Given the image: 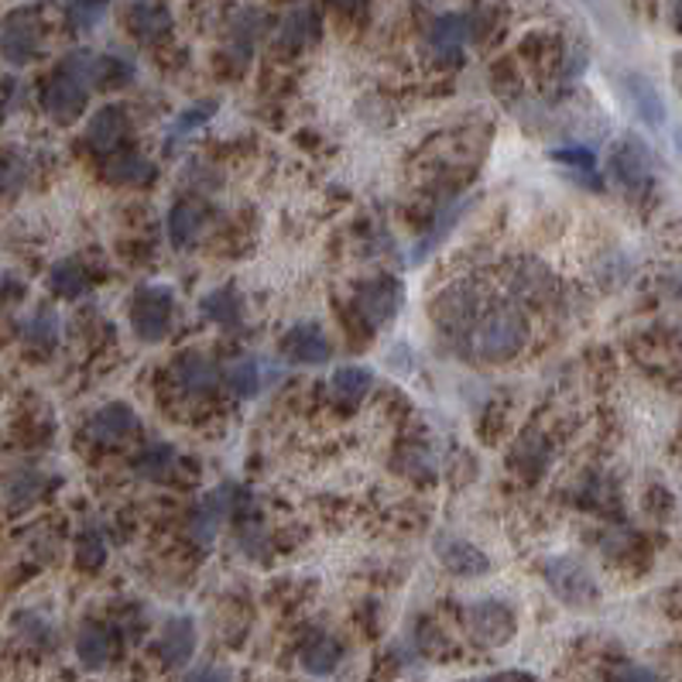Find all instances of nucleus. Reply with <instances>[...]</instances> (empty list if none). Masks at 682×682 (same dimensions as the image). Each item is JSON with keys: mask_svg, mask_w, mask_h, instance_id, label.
<instances>
[{"mask_svg": "<svg viewBox=\"0 0 682 682\" xmlns=\"http://www.w3.org/2000/svg\"><path fill=\"white\" fill-rule=\"evenodd\" d=\"M473 343H477V353L491 360V364L511 360L529 343V315L521 312L518 302H498L477 319Z\"/></svg>", "mask_w": 682, "mask_h": 682, "instance_id": "nucleus-1", "label": "nucleus"}, {"mask_svg": "<svg viewBox=\"0 0 682 682\" xmlns=\"http://www.w3.org/2000/svg\"><path fill=\"white\" fill-rule=\"evenodd\" d=\"M93 56L87 52H76L66 56L56 72L46 79L42 87V107L56 117V120H76L83 113L87 100H90V87H93Z\"/></svg>", "mask_w": 682, "mask_h": 682, "instance_id": "nucleus-2", "label": "nucleus"}, {"mask_svg": "<svg viewBox=\"0 0 682 682\" xmlns=\"http://www.w3.org/2000/svg\"><path fill=\"white\" fill-rule=\"evenodd\" d=\"M172 289L141 285L131 299V330L141 343L166 340L172 330Z\"/></svg>", "mask_w": 682, "mask_h": 682, "instance_id": "nucleus-3", "label": "nucleus"}, {"mask_svg": "<svg viewBox=\"0 0 682 682\" xmlns=\"http://www.w3.org/2000/svg\"><path fill=\"white\" fill-rule=\"evenodd\" d=\"M611 175L631 192L641 195L649 192L655 182V162H652V148L641 141L638 134H624L614 151H611Z\"/></svg>", "mask_w": 682, "mask_h": 682, "instance_id": "nucleus-4", "label": "nucleus"}, {"mask_svg": "<svg viewBox=\"0 0 682 682\" xmlns=\"http://www.w3.org/2000/svg\"><path fill=\"white\" fill-rule=\"evenodd\" d=\"M542 573H545L549 590L570 608H590L596 600V580L590 576V570L583 563H576V559H570V555L549 559Z\"/></svg>", "mask_w": 682, "mask_h": 682, "instance_id": "nucleus-5", "label": "nucleus"}, {"mask_svg": "<svg viewBox=\"0 0 682 682\" xmlns=\"http://www.w3.org/2000/svg\"><path fill=\"white\" fill-rule=\"evenodd\" d=\"M401 302H405V292H401V282L391 274L371 278V282L357 289V299H353L360 319H368V327H374V330H384L394 323Z\"/></svg>", "mask_w": 682, "mask_h": 682, "instance_id": "nucleus-6", "label": "nucleus"}, {"mask_svg": "<svg viewBox=\"0 0 682 682\" xmlns=\"http://www.w3.org/2000/svg\"><path fill=\"white\" fill-rule=\"evenodd\" d=\"M38 49H42V24H38L34 11H14L0 28V56L11 66H28Z\"/></svg>", "mask_w": 682, "mask_h": 682, "instance_id": "nucleus-7", "label": "nucleus"}, {"mask_svg": "<svg viewBox=\"0 0 682 682\" xmlns=\"http://www.w3.org/2000/svg\"><path fill=\"white\" fill-rule=\"evenodd\" d=\"M477 315H480V299L470 285H453L435 302V323L450 337L470 333L477 327Z\"/></svg>", "mask_w": 682, "mask_h": 682, "instance_id": "nucleus-8", "label": "nucleus"}, {"mask_svg": "<svg viewBox=\"0 0 682 682\" xmlns=\"http://www.w3.org/2000/svg\"><path fill=\"white\" fill-rule=\"evenodd\" d=\"M467 628L480 645H504L514 631V614L501 600H477L467 608Z\"/></svg>", "mask_w": 682, "mask_h": 682, "instance_id": "nucleus-9", "label": "nucleus"}, {"mask_svg": "<svg viewBox=\"0 0 682 682\" xmlns=\"http://www.w3.org/2000/svg\"><path fill=\"white\" fill-rule=\"evenodd\" d=\"M87 432H90L93 443L117 447V443H124V439H131L138 432V415H134L131 405H124V401H113V405H103L100 412L90 415Z\"/></svg>", "mask_w": 682, "mask_h": 682, "instance_id": "nucleus-10", "label": "nucleus"}, {"mask_svg": "<svg viewBox=\"0 0 682 682\" xmlns=\"http://www.w3.org/2000/svg\"><path fill=\"white\" fill-rule=\"evenodd\" d=\"M282 350H285V357L292 360V364H309V368L327 364V360L333 357V347H330L327 333L319 330V323L292 327L285 333V340H282Z\"/></svg>", "mask_w": 682, "mask_h": 682, "instance_id": "nucleus-11", "label": "nucleus"}, {"mask_svg": "<svg viewBox=\"0 0 682 682\" xmlns=\"http://www.w3.org/2000/svg\"><path fill=\"white\" fill-rule=\"evenodd\" d=\"M435 555H439V563H443L457 576H484L488 566H491L484 552H480L473 542L457 539V535H439L435 539Z\"/></svg>", "mask_w": 682, "mask_h": 682, "instance_id": "nucleus-12", "label": "nucleus"}, {"mask_svg": "<svg viewBox=\"0 0 682 682\" xmlns=\"http://www.w3.org/2000/svg\"><path fill=\"white\" fill-rule=\"evenodd\" d=\"M621 87H624V97H628V103L638 113L641 124H649V128H662L665 124V100L655 90L652 79L631 72V76L621 79Z\"/></svg>", "mask_w": 682, "mask_h": 682, "instance_id": "nucleus-13", "label": "nucleus"}, {"mask_svg": "<svg viewBox=\"0 0 682 682\" xmlns=\"http://www.w3.org/2000/svg\"><path fill=\"white\" fill-rule=\"evenodd\" d=\"M124 134H128V113L120 110V107L107 103V107H100V110L90 117L87 141H90V148H93L97 154L117 151L120 141H124Z\"/></svg>", "mask_w": 682, "mask_h": 682, "instance_id": "nucleus-14", "label": "nucleus"}, {"mask_svg": "<svg viewBox=\"0 0 682 682\" xmlns=\"http://www.w3.org/2000/svg\"><path fill=\"white\" fill-rule=\"evenodd\" d=\"M467 42H470V18L467 14H443L429 28V46L443 62L460 59Z\"/></svg>", "mask_w": 682, "mask_h": 682, "instance_id": "nucleus-15", "label": "nucleus"}, {"mask_svg": "<svg viewBox=\"0 0 682 682\" xmlns=\"http://www.w3.org/2000/svg\"><path fill=\"white\" fill-rule=\"evenodd\" d=\"M195 652V624L192 618H172L158 638V655L169 669H182Z\"/></svg>", "mask_w": 682, "mask_h": 682, "instance_id": "nucleus-16", "label": "nucleus"}, {"mask_svg": "<svg viewBox=\"0 0 682 682\" xmlns=\"http://www.w3.org/2000/svg\"><path fill=\"white\" fill-rule=\"evenodd\" d=\"M151 175H154V166L138 151L117 148V151L103 154V179L110 185H144Z\"/></svg>", "mask_w": 682, "mask_h": 682, "instance_id": "nucleus-17", "label": "nucleus"}, {"mask_svg": "<svg viewBox=\"0 0 682 682\" xmlns=\"http://www.w3.org/2000/svg\"><path fill=\"white\" fill-rule=\"evenodd\" d=\"M207 220H210V210L199 203V199H179V203L172 207V213H169V237H172V244H175V248H192L195 237L203 233Z\"/></svg>", "mask_w": 682, "mask_h": 682, "instance_id": "nucleus-18", "label": "nucleus"}, {"mask_svg": "<svg viewBox=\"0 0 682 682\" xmlns=\"http://www.w3.org/2000/svg\"><path fill=\"white\" fill-rule=\"evenodd\" d=\"M179 384L189 391V394H213L217 391V384H220V368L213 364L210 357H203V353H185L182 360H179Z\"/></svg>", "mask_w": 682, "mask_h": 682, "instance_id": "nucleus-19", "label": "nucleus"}, {"mask_svg": "<svg viewBox=\"0 0 682 682\" xmlns=\"http://www.w3.org/2000/svg\"><path fill=\"white\" fill-rule=\"evenodd\" d=\"M315 34H319V18H315V11L312 8H295L285 21H282V28H278V49L282 52H299V49H305L309 42H315Z\"/></svg>", "mask_w": 682, "mask_h": 682, "instance_id": "nucleus-20", "label": "nucleus"}, {"mask_svg": "<svg viewBox=\"0 0 682 682\" xmlns=\"http://www.w3.org/2000/svg\"><path fill=\"white\" fill-rule=\"evenodd\" d=\"M227 511H230V491H217V494H210L203 504H199L192 514H189V532H192V539L195 542H213V535H217V529H220V521L227 518Z\"/></svg>", "mask_w": 682, "mask_h": 682, "instance_id": "nucleus-21", "label": "nucleus"}, {"mask_svg": "<svg viewBox=\"0 0 682 682\" xmlns=\"http://www.w3.org/2000/svg\"><path fill=\"white\" fill-rule=\"evenodd\" d=\"M49 285L56 295L62 299H79L87 295L90 289V274H87V264L83 261H59L49 274Z\"/></svg>", "mask_w": 682, "mask_h": 682, "instance_id": "nucleus-22", "label": "nucleus"}, {"mask_svg": "<svg viewBox=\"0 0 682 682\" xmlns=\"http://www.w3.org/2000/svg\"><path fill=\"white\" fill-rule=\"evenodd\" d=\"M76 655L87 669H103L110 662V634L100 624H87L76 638Z\"/></svg>", "mask_w": 682, "mask_h": 682, "instance_id": "nucleus-23", "label": "nucleus"}, {"mask_svg": "<svg viewBox=\"0 0 682 682\" xmlns=\"http://www.w3.org/2000/svg\"><path fill=\"white\" fill-rule=\"evenodd\" d=\"M340 645L333 638H327V634H319V638H312L309 645L302 649V669L309 672V675H330L337 665H340Z\"/></svg>", "mask_w": 682, "mask_h": 682, "instance_id": "nucleus-24", "label": "nucleus"}, {"mask_svg": "<svg viewBox=\"0 0 682 682\" xmlns=\"http://www.w3.org/2000/svg\"><path fill=\"white\" fill-rule=\"evenodd\" d=\"M374 388V374L368 368H340L333 374V394L340 401H350V405H357V401H364Z\"/></svg>", "mask_w": 682, "mask_h": 682, "instance_id": "nucleus-25", "label": "nucleus"}, {"mask_svg": "<svg viewBox=\"0 0 682 682\" xmlns=\"http://www.w3.org/2000/svg\"><path fill=\"white\" fill-rule=\"evenodd\" d=\"M223 381H227V388H230V394L233 398H254L258 391H261V364L254 357H244V360H237V364L223 374Z\"/></svg>", "mask_w": 682, "mask_h": 682, "instance_id": "nucleus-26", "label": "nucleus"}, {"mask_svg": "<svg viewBox=\"0 0 682 682\" xmlns=\"http://www.w3.org/2000/svg\"><path fill=\"white\" fill-rule=\"evenodd\" d=\"M511 463H514L518 470H525L529 477H539V473L545 470V463H549V447H545V439L535 435V432L521 435L518 443H514V457H511Z\"/></svg>", "mask_w": 682, "mask_h": 682, "instance_id": "nucleus-27", "label": "nucleus"}, {"mask_svg": "<svg viewBox=\"0 0 682 682\" xmlns=\"http://www.w3.org/2000/svg\"><path fill=\"white\" fill-rule=\"evenodd\" d=\"M514 289H518V295H525V299H545L555 289V282H552V274L542 264L525 261V264L514 268Z\"/></svg>", "mask_w": 682, "mask_h": 682, "instance_id": "nucleus-28", "label": "nucleus"}, {"mask_svg": "<svg viewBox=\"0 0 682 682\" xmlns=\"http://www.w3.org/2000/svg\"><path fill=\"white\" fill-rule=\"evenodd\" d=\"M203 315L210 323H220V327H240V299L233 289H217L203 299Z\"/></svg>", "mask_w": 682, "mask_h": 682, "instance_id": "nucleus-29", "label": "nucleus"}, {"mask_svg": "<svg viewBox=\"0 0 682 682\" xmlns=\"http://www.w3.org/2000/svg\"><path fill=\"white\" fill-rule=\"evenodd\" d=\"M172 18L166 8H154V4H138L131 11V28L138 38H144V42H154V38H162L169 31Z\"/></svg>", "mask_w": 682, "mask_h": 682, "instance_id": "nucleus-30", "label": "nucleus"}, {"mask_svg": "<svg viewBox=\"0 0 682 682\" xmlns=\"http://www.w3.org/2000/svg\"><path fill=\"white\" fill-rule=\"evenodd\" d=\"M90 76H93V87H100V90H113V87L131 83V66H128L124 59L100 56V59H93Z\"/></svg>", "mask_w": 682, "mask_h": 682, "instance_id": "nucleus-31", "label": "nucleus"}, {"mask_svg": "<svg viewBox=\"0 0 682 682\" xmlns=\"http://www.w3.org/2000/svg\"><path fill=\"white\" fill-rule=\"evenodd\" d=\"M107 8L110 0H66V14L79 31H93L107 18Z\"/></svg>", "mask_w": 682, "mask_h": 682, "instance_id": "nucleus-32", "label": "nucleus"}, {"mask_svg": "<svg viewBox=\"0 0 682 682\" xmlns=\"http://www.w3.org/2000/svg\"><path fill=\"white\" fill-rule=\"evenodd\" d=\"M134 467L144 480H166L175 467V450L172 447H151L138 457Z\"/></svg>", "mask_w": 682, "mask_h": 682, "instance_id": "nucleus-33", "label": "nucleus"}, {"mask_svg": "<svg viewBox=\"0 0 682 682\" xmlns=\"http://www.w3.org/2000/svg\"><path fill=\"white\" fill-rule=\"evenodd\" d=\"M24 337H28V343H34V347H56V340H59V319H56V312H52V309H38V312L28 319Z\"/></svg>", "mask_w": 682, "mask_h": 682, "instance_id": "nucleus-34", "label": "nucleus"}, {"mask_svg": "<svg viewBox=\"0 0 682 682\" xmlns=\"http://www.w3.org/2000/svg\"><path fill=\"white\" fill-rule=\"evenodd\" d=\"M107 559V545H103V535L100 532H83L76 539V563L83 570H100Z\"/></svg>", "mask_w": 682, "mask_h": 682, "instance_id": "nucleus-35", "label": "nucleus"}, {"mask_svg": "<svg viewBox=\"0 0 682 682\" xmlns=\"http://www.w3.org/2000/svg\"><path fill=\"white\" fill-rule=\"evenodd\" d=\"M28 182L24 158L14 151H0V192H18Z\"/></svg>", "mask_w": 682, "mask_h": 682, "instance_id": "nucleus-36", "label": "nucleus"}, {"mask_svg": "<svg viewBox=\"0 0 682 682\" xmlns=\"http://www.w3.org/2000/svg\"><path fill=\"white\" fill-rule=\"evenodd\" d=\"M210 113H213V107H189L179 120H175V124H172V134H169V148L179 141V138H185V134H192L199 124H207V120H210Z\"/></svg>", "mask_w": 682, "mask_h": 682, "instance_id": "nucleus-37", "label": "nucleus"}, {"mask_svg": "<svg viewBox=\"0 0 682 682\" xmlns=\"http://www.w3.org/2000/svg\"><path fill=\"white\" fill-rule=\"evenodd\" d=\"M552 158H555V162L573 166V169H593V162H596L590 148H555Z\"/></svg>", "mask_w": 682, "mask_h": 682, "instance_id": "nucleus-38", "label": "nucleus"}, {"mask_svg": "<svg viewBox=\"0 0 682 682\" xmlns=\"http://www.w3.org/2000/svg\"><path fill=\"white\" fill-rule=\"evenodd\" d=\"M614 682H662V675H655L652 669L645 665H628L614 675Z\"/></svg>", "mask_w": 682, "mask_h": 682, "instance_id": "nucleus-39", "label": "nucleus"}, {"mask_svg": "<svg viewBox=\"0 0 682 682\" xmlns=\"http://www.w3.org/2000/svg\"><path fill=\"white\" fill-rule=\"evenodd\" d=\"M182 682H230V672H227V669H220V665H203V669L189 672Z\"/></svg>", "mask_w": 682, "mask_h": 682, "instance_id": "nucleus-40", "label": "nucleus"}, {"mask_svg": "<svg viewBox=\"0 0 682 682\" xmlns=\"http://www.w3.org/2000/svg\"><path fill=\"white\" fill-rule=\"evenodd\" d=\"M327 4L340 14H360L368 8V0H327Z\"/></svg>", "mask_w": 682, "mask_h": 682, "instance_id": "nucleus-41", "label": "nucleus"}, {"mask_svg": "<svg viewBox=\"0 0 682 682\" xmlns=\"http://www.w3.org/2000/svg\"><path fill=\"white\" fill-rule=\"evenodd\" d=\"M672 24H675V31H682V0L672 4Z\"/></svg>", "mask_w": 682, "mask_h": 682, "instance_id": "nucleus-42", "label": "nucleus"}]
</instances>
